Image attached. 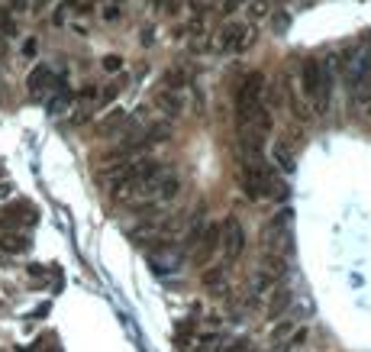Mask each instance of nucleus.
I'll return each mask as SVG.
<instances>
[{
    "instance_id": "nucleus-8",
    "label": "nucleus",
    "mask_w": 371,
    "mask_h": 352,
    "mask_svg": "<svg viewBox=\"0 0 371 352\" xmlns=\"http://www.w3.org/2000/svg\"><path fill=\"white\" fill-rule=\"evenodd\" d=\"M155 107H159L165 117H181V110H184V91L161 84L159 91H155Z\"/></svg>"
},
{
    "instance_id": "nucleus-14",
    "label": "nucleus",
    "mask_w": 371,
    "mask_h": 352,
    "mask_svg": "<svg viewBox=\"0 0 371 352\" xmlns=\"http://www.w3.org/2000/svg\"><path fill=\"white\" fill-rule=\"evenodd\" d=\"M219 281H226V272H223V265H217V269H203V285L207 288H219Z\"/></svg>"
},
{
    "instance_id": "nucleus-5",
    "label": "nucleus",
    "mask_w": 371,
    "mask_h": 352,
    "mask_svg": "<svg viewBox=\"0 0 371 352\" xmlns=\"http://www.w3.org/2000/svg\"><path fill=\"white\" fill-rule=\"evenodd\" d=\"M271 343H275L278 352H291L307 343V330L297 320H281L278 327H275V333H271Z\"/></svg>"
},
{
    "instance_id": "nucleus-19",
    "label": "nucleus",
    "mask_w": 371,
    "mask_h": 352,
    "mask_svg": "<svg viewBox=\"0 0 371 352\" xmlns=\"http://www.w3.org/2000/svg\"><path fill=\"white\" fill-rule=\"evenodd\" d=\"M119 17H123L119 3H117V7H107V10H103V20H119Z\"/></svg>"
},
{
    "instance_id": "nucleus-12",
    "label": "nucleus",
    "mask_w": 371,
    "mask_h": 352,
    "mask_svg": "<svg viewBox=\"0 0 371 352\" xmlns=\"http://www.w3.org/2000/svg\"><path fill=\"white\" fill-rule=\"evenodd\" d=\"M287 304H291V291H287L284 285H278L275 294H271V301H268V314L271 317H281V314L287 311Z\"/></svg>"
},
{
    "instance_id": "nucleus-22",
    "label": "nucleus",
    "mask_w": 371,
    "mask_h": 352,
    "mask_svg": "<svg viewBox=\"0 0 371 352\" xmlns=\"http://www.w3.org/2000/svg\"><path fill=\"white\" fill-rule=\"evenodd\" d=\"M139 39H143L145 45H149V42L155 39V29H152V26H149V29H143V33H139Z\"/></svg>"
},
{
    "instance_id": "nucleus-9",
    "label": "nucleus",
    "mask_w": 371,
    "mask_h": 352,
    "mask_svg": "<svg viewBox=\"0 0 371 352\" xmlns=\"http://www.w3.org/2000/svg\"><path fill=\"white\" fill-rule=\"evenodd\" d=\"M0 252H7V255H23L29 252V236L26 233H0Z\"/></svg>"
},
{
    "instance_id": "nucleus-1",
    "label": "nucleus",
    "mask_w": 371,
    "mask_h": 352,
    "mask_svg": "<svg viewBox=\"0 0 371 352\" xmlns=\"http://www.w3.org/2000/svg\"><path fill=\"white\" fill-rule=\"evenodd\" d=\"M300 97L313 113L329 110V97H333V71L323 59L310 55L300 62Z\"/></svg>"
},
{
    "instance_id": "nucleus-6",
    "label": "nucleus",
    "mask_w": 371,
    "mask_h": 352,
    "mask_svg": "<svg viewBox=\"0 0 371 352\" xmlns=\"http://www.w3.org/2000/svg\"><path fill=\"white\" fill-rule=\"evenodd\" d=\"M217 252H219V220H213V223H203L201 239L194 243V262L207 269Z\"/></svg>"
},
{
    "instance_id": "nucleus-21",
    "label": "nucleus",
    "mask_w": 371,
    "mask_h": 352,
    "mask_svg": "<svg viewBox=\"0 0 371 352\" xmlns=\"http://www.w3.org/2000/svg\"><path fill=\"white\" fill-rule=\"evenodd\" d=\"M49 3H52V0H29V10H33V13H39V10H45Z\"/></svg>"
},
{
    "instance_id": "nucleus-16",
    "label": "nucleus",
    "mask_w": 371,
    "mask_h": 352,
    "mask_svg": "<svg viewBox=\"0 0 371 352\" xmlns=\"http://www.w3.org/2000/svg\"><path fill=\"white\" fill-rule=\"evenodd\" d=\"M26 55V59H33L36 52H39V42H36V36H29V39H23V49H20Z\"/></svg>"
},
{
    "instance_id": "nucleus-20",
    "label": "nucleus",
    "mask_w": 371,
    "mask_h": 352,
    "mask_svg": "<svg viewBox=\"0 0 371 352\" xmlns=\"http://www.w3.org/2000/svg\"><path fill=\"white\" fill-rule=\"evenodd\" d=\"M10 10H13V13H23V10H29V0H10Z\"/></svg>"
},
{
    "instance_id": "nucleus-7",
    "label": "nucleus",
    "mask_w": 371,
    "mask_h": 352,
    "mask_svg": "<svg viewBox=\"0 0 371 352\" xmlns=\"http://www.w3.org/2000/svg\"><path fill=\"white\" fill-rule=\"evenodd\" d=\"M55 84H59V78H55V71L49 65H36L29 71V78H26V91H29L33 101H45L55 91Z\"/></svg>"
},
{
    "instance_id": "nucleus-10",
    "label": "nucleus",
    "mask_w": 371,
    "mask_h": 352,
    "mask_svg": "<svg viewBox=\"0 0 371 352\" xmlns=\"http://www.w3.org/2000/svg\"><path fill=\"white\" fill-rule=\"evenodd\" d=\"M245 17L249 23H262L271 17V0H245Z\"/></svg>"
},
{
    "instance_id": "nucleus-13",
    "label": "nucleus",
    "mask_w": 371,
    "mask_h": 352,
    "mask_svg": "<svg viewBox=\"0 0 371 352\" xmlns=\"http://www.w3.org/2000/svg\"><path fill=\"white\" fill-rule=\"evenodd\" d=\"M352 101H355V107L362 110V113H371V78H368V81H362V84H355V87H352Z\"/></svg>"
},
{
    "instance_id": "nucleus-23",
    "label": "nucleus",
    "mask_w": 371,
    "mask_h": 352,
    "mask_svg": "<svg viewBox=\"0 0 371 352\" xmlns=\"http://www.w3.org/2000/svg\"><path fill=\"white\" fill-rule=\"evenodd\" d=\"M61 7H65V10H81V7H85V0H65Z\"/></svg>"
},
{
    "instance_id": "nucleus-15",
    "label": "nucleus",
    "mask_w": 371,
    "mask_h": 352,
    "mask_svg": "<svg viewBox=\"0 0 371 352\" xmlns=\"http://www.w3.org/2000/svg\"><path fill=\"white\" fill-rule=\"evenodd\" d=\"M17 33H20V26L13 23V17H10V13H0V36L10 39V36H17Z\"/></svg>"
},
{
    "instance_id": "nucleus-27",
    "label": "nucleus",
    "mask_w": 371,
    "mask_h": 352,
    "mask_svg": "<svg viewBox=\"0 0 371 352\" xmlns=\"http://www.w3.org/2000/svg\"><path fill=\"white\" fill-rule=\"evenodd\" d=\"M0 352H3V349H0Z\"/></svg>"
},
{
    "instance_id": "nucleus-24",
    "label": "nucleus",
    "mask_w": 371,
    "mask_h": 352,
    "mask_svg": "<svg viewBox=\"0 0 371 352\" xmlns=\"http://www.w3.org/2000/svg\"><path fill=\"white\" fill-rule=\"evenodd\" d=\"M10 197V185H0V201H7Z\"/></svg>"
},
{
    "instance_id": "nucleus-4",
    "label": "nucleus",
    "mask_w": 371,
    "mask_h": 352,
    "mask_svg": "<svg viewBox=\"0 0 371 352\" xmlns=\"http://www.w3.org/2000/svg\"><path fill=\"white\" fill-rule=\"evenodd\" d=\"M36 220H39V213H36V207L29 201H17V204H7L3 207V213H0V227L7 230V233H13V230H26L33 227Z\"/></svg>"
},
{
    "instance_id": "nucleus-25",
    "label": "nucleus",
    "mask_w": 371,
    "mask_h": 352,
    "mask_svg": "<svg viewBox=\"0 0 371 352\" xmlns=\"http://www.w3.org/2000/svg\"><path fill=\"white\" fill-rule=\"evenodd\" d=\"M91 3H101V0H91Z\"/></svg>"
},
{
    "instance_id": "nucleus-3",
    "label": "nucleus",
    "mask_w": 371,
    "mask_h": 352,
    "mask_svg": "<svg viewBox=\"0 0 371 352\" xmlns=\"http://www.w3.org/2000/svg\"><path fill=\"white\" fill-rule=\"evenodd\" d=\"M242 249H245V230L239 223V217L219 220V255L233 265V262H239Z\"/></svg>"
},
{
    "instance_id": "nucleus-2",
    "label": "nucleus",
    "mask_w": 371,
    "mask_h": 352,
    "mask_svg": "<svg viewBox=\"0 0 371 352\" xmlns=\"http://www.w3.org/2000/svg\"><path fill=\"white\" fill-rule=\"evenodd\" d=\"M255 42V29L249 23H226L223 29L217 33V39H213V49L219 52V55H242L249 45Z\"/></svg>"
},
{
    "instance_id": "nucleus-18",
    "label": "nucleus",
    "mask_w": 371,
    "mask_h": 352,
    "mask_svg": "<svg viewBox=\"0 0 371 352\" xmlns=\"http://www.w3.org/2000/svg\"><path fill=\"white\" fill-rule=\"evenodd\" d=\"M65 17H68V10L59 7L55 13H52V26H65Z\"/></svg>"
},
{
    "instance_id": "nucleus-17",
    "label": "nucleus",
    "mask_w": 371,
    "mask_h": 352,
    "mask_svg": "<svg viewBox=\"0 0 371 352\" xmlns=\"http://www.w3.org/2000/svg\"><path fill=\"white\" fill-rule=\"evenodd\" d=\"M103 68H107V71H119V68H123V59H119V55H107V59H103Z\"/></svg>"
},
{
    "instance_id": "nucleus-11",
    "label": "nucleus",
    "mask_w": 371,
    "mask_h": 352,
    "mask_svg": "<svg viewBox=\"0 0 371 352\" xmlns=\"http://www.w3.org/2000/svg\"><path fill=\"white\" fill-rule=\"evenodd\" d=\"M271 152H275V162H278L284 171H291V168H294V146H291V139H278Z\"/></svg>"
},
{
    "instance_id": "nucleus-26",
    "label": "nucleus",
    "mask_w": 371,
    "mask_h": 352,
    "mask_svg": "<svg viewBox=\"0 0 371 352\" xmlns=\"http://www.w3.org/2000/svg\"><path fill=\"white\" fill-rule=\"evenodd\" d=\"M49 352H59V349H49Z\"/></svg>"
}]
</instances>
